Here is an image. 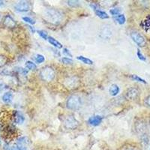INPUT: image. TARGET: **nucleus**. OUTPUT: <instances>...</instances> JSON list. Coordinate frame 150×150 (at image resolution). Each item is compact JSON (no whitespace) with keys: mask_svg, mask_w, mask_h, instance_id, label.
<instances>
[{"mask_svg":"<svg viewBox=\"0 0 150 150\" xmlns=\"http://www.w3.org/2000/svg\"><path fill=\"white\" fill-rule=\"evenodd\" d=\"M103 120V117L101 116H91L88 120V123L92 126H98L101 124Z\"/></svg>","mask_w":150,"mask_h":150,"instance_id":"nucleus-9","label":"nucleus"},{"mask_svg":"<svg viewBox=\"0 0 150 150\" xmlns=\"http://www.w3.org/2000/svg\"><path fill=\"white\" fill-rule=\"evenodd\" d=\"M23 21H25L26 23H28L29 24H32V25L35 23V21L29 17H23Z\"/></svg>","mask_w":150,"mask_h":150,"instance_id":"nucleus-26","label":"nucleus"},{"mask_svg":"<svg viewBox=\"0 0 150 150\" xmlns=\"http://www.w3.org/2000/svg\"><path fill=\"white\" fill-rule=\"evenodd\" d=\"M137 57L139 58V59L141 60V61H146V59L144 56V55L141 53V51L140 50V49H137Z\"/></svg>","mask_w":150,"mask_h":150,"instance_id":"nucleus-27","label":"nucleus"},{"mask_svg":"<svg viewBox=\"0 0 150 150\" xmlns=\"http://www.w3.org/2000/svg\"><path fill=\"white\" fill-rule=\"evenodd\" d=\"M3 25L5 27L9 28V29H13V28L16 27L17 23H16V21H14L11 16L6 15L5 16L3 19Z\"/></svg>","mask_w":150,"mask_h":150,"instance_id":"nucleus-8","label":"nucleus"},{"mask_svg":"<svg viewBox=\"0 0 150 150\" xmlns=\"http://www.w3.org/2000/svg\"><path fill=\"white\" fill-rule=\"evenodd\" d=\"M28 142H29V140H28V138L26 137H20V138L17 139V143H16L20 144V145L26 146L28 143Z\"/></svg>","mask_w":150,"mask_h":150,"instance_id":"nucleus-18","label":"nucleus"},{"mask_svg":"<svg viewBox=\"0 0 150 150\" xmlns=\"http://www.w3.org/2000/svg\"><path fill=\"white\" fill-rule=\"evenodd\" d=\"M0 146H1V137H0Z\"/></svg>","mask_w":150,"mask_h":150,"instance_id":"nucleus-35","label":"nucleus"},{"mask_svg":"<svg viewBox=\"0 0 150 150\" xmlns=\"http://www.w3.org/2000/svg\"><path fill=\"white\" fill-rule=\"evenodd\" d=\"M14 122L18 125H21L25 121V117L19 111H15L14 113Z\"/></svg>","mask_w":150,"mask_h":150,"instance_id":"nucleus-10","label":"nucleus"},{"mask_svg":"<svg viewBox=\"0 0 150 150\" xmlns=\"http://www.w3.org/2000/svg\"><path fill=\"white\" fill-rule=\"evenodd\" d=\"M63 53L65 55H66V56H70V57H73V56H72V54H71V53L70 52V50H69L68 49H67V48H64Z\"/></svg>","mask_w":150,"mask_h":150,"instance_id":"nucleus-30","label":"nucleus"},{"mask_svg":"<svg viewBox=\"0 0 150 150\" xmlns=\"http://www.w3.org/2000/svg\"><path fill=\"white\" fill-rule=\"evenodd\" d=\"M25 65H26V68H28L29 70L35 71L36 69H37V66H36L34 62H31V61L26 62V64H25Z\"/></svg>","mask_w":150,"mask_h":150,"instance_id":"nucleus-17","label":"nucleus"},{"mask_svg":"<svg viewBox=\"0 0 150 150\" xmlns=\"http://www.w3.org/2000/svg\"><path fill=\"white\" fill-rule=\"evenodd\" d=\"M145 104L148 106L149 108H150V96H149L148 97H146V98L145 99Z\"/></svg>","mask_w":150,"mask_h":150,"instance_id":"nucleus-31","label":"nucleus"},{"mask_svg":"<svg viewBox=\"0 0 150 150\" xmlns=\"http://www.w3.org/2000/svg\"><path fill=\"white\" fill-rule=\"evenodd\" d=\"M82 106V101L80 97L77 95H72L68 98L66 102V107L71 110H77Z\"/></svg>","mask_w":150,"mask_h":150,"instance_id":"nucleus-2","label":"nucleus"},{"mask_svg":"<svg viewBox=\"0 0 150 150\" xmlns=\"http://www.w3.org/2000/svg\"><path fill=\"white\" fill-rule=\"evenodd\" d=\"M68 5L72 8H77L80 5V3L79 1H76V0H71V1H68Z\"/></svg>","mask_w":150,"mask_h":150,"instance_id":"nucleus-20","label":"nucleus"},{"mask_svg":"<svg viewBox=\"0 0 150 150\" xmlns=\"http://www.w3.org/2000/svg\"><path fill=\"white\" fill-rule=\"evenodd\" d=\"M62 62L65 65H72L74 62L71 59L68 58V57H63V58L62 59Z\"/></svg>","mask_w":150,"mask_h":150,"instance_id":"nucleus-25","label":"nucleus"},{"mask_svg":"<svg viewBox=\"0 0 150 150\" xmlns=\"http://www.w3.org/2000/svg\"><path fill=\"white\" fill-rule=\"evenodd\" d=\"M14 9L18 12H28L32 9V5L28 1H21L14 5Z\"/></svg>","mask_w":150,"mask_h":150,"instance_id":"nucleus-6","label":"nucleus"},{"mask_svg":"<svg viewBox=\"0 0 150 150\" xmlns=\"http://www.w3.org/2000/svg\"><path fill=\"white\" fill-rule=\"evenodd\" d=\"M28 27H29V29H31V31H32V33H35V28H33V26H28Z\"/></svg>","mask_w":150,"mask_h":150,"instance_id":"nucleus-32","label":"nucleus"},{"mask_svg":"<svg viewBox=\"0 0 150 150\" xmlns=\"http://www.w3.org/2000/svg\"><path fill=\"white\" fill-rule=\"evenodd\" d=\"M2 101H3L5 104H11L12 100H13V94H12L11 92H5L3 96H2Z\"/></svg>","mask_w":150,"mask_h":150,"instance_id":"nucleus-11","label":"nucleus"},{"mask_svg":"<svg viewBox=\"0 0 150 150\" xmlns=\"http://www.w3.org/2000/svg\"><path fill=\"white\" fill-rule=\"evenodd\" d=\"M1 18H2V16H1V14H0V21H1Z\"/></svg>","mask_w":150,"mask_h":150,"instance_id":"nucleus-34","label":"nucleus"},{"mask_svg":"<svg viewBox=\"0 0 150 150\" xmlns=\"http://www.w3.org/2000/svg\"><path fill=\"white\" fill-rule=\"evenodd\" d=\"M127 150H134V149H127Z\"/></svg>","mask_w":150,"mask_h":150,"instance_id":"nucleus-36","label":"nucleus"},{"mask_svg":"<svg viewBox=\"0 0 150 150\" xmlns=\"http://www.w3.org/2000/svg\"><path fill=\"white\" fill-rule=\"evenodd\" d=\"M77 59L78 60H80V61L82 62L83 63L87 64V65H92V64H93V62H92V60L89 59H88V58H86V57H85V56H77Z\"/></svg>","mask_w":150,"mask_h":150,"instance_id":"nucleus-14","label":"nucleus"},{"mask_svg":"<svg viewBox=\"0 0 150 150\" xmlns=\"http://www.w3.org/2000/svg\"><path fill=\"white\" fill-rule=\"evenodd\" d=\"M139 95H140L139 89L135 87H131L127 90L126 93H125V98L128 100H135L138 98Z\"/></svg>","mask_w":150,"mask_h":150,"instance_id":"nucleus-7","label":"nucleus"},{"mask_svg":"<svg viewBox=\"0 0 150 150\" xmlns=\"http://www.w3.org/2000/svg\"><path fill=\"white\" fill-rule=\"evenodd\" d=\"M120 12H121V10H120V8H112L110 11V13L112 15H114V16L120 15Z\"/></svg>","mask_w":150,"mask_h":150,"instance_id":"nucleus-28","label":"nucleus"},{"mask_svg":"<svg viewBox=\"0 0 150 150\" xmlns=\"http://www.w3.org/2000/svg\"><path fill=\"white\" fill-rule=\"evenodd\" d=\"M131 78L132 79V80H136V81H138V82H140V83H147L146 81L145 80H143V78H141V77H140L139 76H137V75H135V74H132L131 75Z\"/></svg>","mask_w":150,"mask_h":150,"instance_id":"nucleus-21","label":"nucleus"},{"mask_svg":"<svg viewBox=\"0 0 150 150\" xmlns=\"http://www.w3.org/2000/svg\"><path fill=\"white\" fill-rule=\"evenodd\" d=\"M3 5H4L3 1H0V7H1V6H2Z\"/></svg>","mask_w":150,"mask_h":150,"instance_id":"nucleus-33","label":"nucleus"},{"mask_svg":"<svg viewBox=\"0 0 150 150\" xmlns=\"http://www.w3.org/2000/svg\"><path fill=\"white\" fill-rule=\"evenodd\" d=\"M95 13H96V14L98 16V17H100V18H101V19H108L109 18V15H108V14L106 13V12L103 11H101V10L96 11H95Z\"/></svg>","mask_w":150,"mask_h":150,"instance_id":"nucleus-15","label":"nucleus"},{"mask_svg":"<svg viewBox=\"0 0 150 150\" xmlns=\"http://www.w3.org/2000/svg\"><path fill=\"white\" fill-rule=\"evenodd\" d=\"M45 17L47 21H48V22L53 24L59 23L62 20V14L61 12L59 11L53 10V9L47 11Z\"/></svg>","mask_w":150,"mask_h":150,"instance_id":"nucleus-3","label":"nucleus"},{"mask_svg":"<svg viewBox=\"0 0 150 150\" xmlns=\"http://www.w3.org/2000/svg\"><path fill=\"white\" fill-rule=\"evenodd\" d=\"M45 61V56H43V55L38 54L37 56H35V62H37V63L38 64L43 63Z\"/></svg>","mask_w":150,"mask_h":150,"instance_id":"nucleus-23","label":"nucleus"},{"mask_svg":"<svg viewBox=\"0 0 150 150\" xmlns=\"http://www.w3.org/2000/svg\"><path fill=\"white\" fill-rule=\"evenodd\" d=\"M39 75L42 80H44L45 82H50V81L54 80L55 77H56V73H55L54 69L52 67L45 66L41 68Z\"/></svg>","mask_w":150,"mask_h":150,"instance_id":"nucleus-1","label":"nucleus"},{"mask_svg":"<svg viewBox=\"0 0 150 150\" xmlns=\"http://www.w3.org/2000/svg\"><path fill=\"white\" fill-rule=\"evenodd\" d=\"M120 87L116 84H112L109 88V93L110 96H116L120 92Z\"/></svg>","mask_w":150,"mask_h":150,"instance_id":"nucleus-12","label":"nucleus"},{"mask_svg":"<svg viewBox=\"0 0 150 150\" xmlns=\"http://www.w3.org/2000/svg\"><path fill=\"white\" fill-rule=\"evenodd\" d=\"M90 7L92 8L95 11H98V10H100V8H99V5L96 3H92L90 5Z\"/></svg>","mask_w":150,"mask_h":150,"instance_id":"nucleus-29","label":"nucleus"},{"mask_svg":"<svg viewBox=\"0 0 150 150\" xmlns=\"http://www.w3.org/2000/svg\"><path fill=\"white\" fill-rule=\"evenodd\" d=\"M131 38H132L134 42L140 47H145L146 45V41L145 38L137 32H132L131 33Z\"/></svg>","mask_w":150,"mask_h":150,"instance_id":"nucleus-4","label":"nucleus"},{"mask_svg":"<svg viewBox=\"0 0 150 150\" xmlns=\"http://www.w3.org/2000/svg\"><path fill=\"white\" fill-rule=\"evenodd\" d=\"M38 35H39L43 39H45V40L48 39V37H49V36H48L47 33V32H45V31L38 30Z\"/></svg>","mask_w":150,"mask_h":150,"instance_id":"nucleus-24","label":"nucleus"},{"mask_svg":"<svg viewBox=\"0 0 150 150\" xmlns=\"http://www.w3.org/2000/svg\"><path fill=\"white\" fill-rule=\"evenodd\" d=\"M8 62V58L2 54H0V68L5 66Z\"/></svg>","mask_w":150,"mask_h":150,"instance_id":"nucleus-19","label":"nucleus"},{"mask_svg":"<svg viewBox=\"0 0 150 150\" xmlns=\"http://www.w3.org/2000/svg\"><path fill=\"white\" fill-rule=\"evenodd\" d=\"M47 40H48V41H49L50 44L53 45V46H54L55 47L58 48V49H61V48H62V45L59 41H58L57 40L55 39L54 38L49 36Z\"/></svg>","mask_w":150,"mask_h":150,"instance_id":"nucleus-13","label":"nucleus"},{"mask_svg":"<svg viewBox=\"0 0 150 150\" xmlns=\"http://www.w3.org/2000/svg\"><path fill=\"white\" fill-rule=\"evenodd\" d=\"M11 150H27V149H26V146L20 145V144H17V143H16L14 146L11 147Z\"/></svg>","mask_w":150,"mask_h":150,"instance_id":"nucleus-22","label":"nucleus"},{"mask_svg":"<svg viewBox=\"0 0 150 150\" xmlns=\"http://www.w3.org/2000/svg\"><path fill=\"white\" fill-rule=\"evenodd\" d=\"M115 20L116 21V22L118 23L120 25H122L125 23V21H126V19H125V17L124 14H120V15L116 16L115 17Z\"/></svg>","mask_w":150,"mask_h":150,"instance_id":"nucleus-16","label":"nucleus"},{"mask_svg":"<svg viewBox=\"0 0 150 150\" xmlns=\"http://www.w3.org/2000/svg\"><path fill=\"white\" fill-rule=\"evenodd\" d=\"M64 125L68 129H76L79 125V122L76 120L74 116L70 115L65 118V121H64Z\"/></svg>","mask_w":150,"mask_h":150,"instance_id":"nucleus-5","label":"nucleus"}]
</instances>
